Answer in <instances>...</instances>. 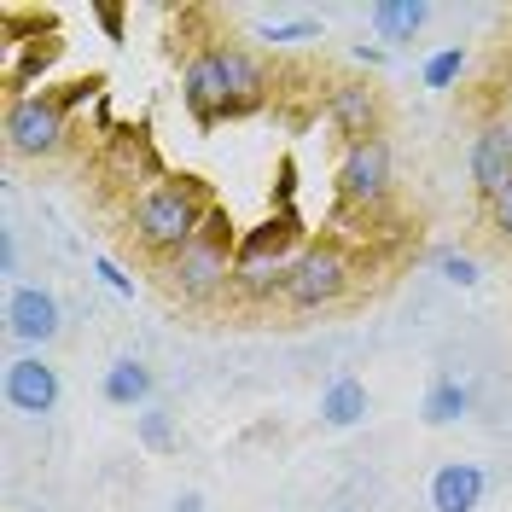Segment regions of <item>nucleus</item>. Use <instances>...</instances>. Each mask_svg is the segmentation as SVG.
<instances>
[{"instance_id": "nucleus-1", "label": "nucleus", "mask_w": 512, "mask_h": 512, "mask_svg": "<svg viewBox=\"0 0 512 512\" xmlns=\"http://www.w3.org/2000/svg\"><path fill=\"white\" fill-rule=\"evenodd\" d=\"M210 216H216V198H210V187L198 175H163V181L134 192V204H128V216H123V233L152 268H163L169 256L187 251L192 239L204 233Z\"/></svg>"}, {"instance_id": "nucleus-2", "label": "nucleus", "mask_w": 512, "mask_h": 512, "mask_svg": "<svg viewBox=\"0 0 512 512\" xmlns=\"http://www.w3.org/2000/svg\"><path fill=\"white\" fill-rule=\"evenodd\" d=\"M233 256H239V233H233V216L216 204L204 233L158 268L163 297L181 309H216L222 297H233Z\"/></svg>"}, {"instance_id": "nucleus-3", "label": "nucleus", "mask_w": 512, "mask_h": 512, "mask_svg": "<svg viewBox=\"0 0 512 512\" xmlns=\"http://www.w3.org/2000/svg\"><path fill=\"white\" fill-rule=\"evenodd\" d=\"M303 227L291 222V216H274V222H262L251 239H239V256H233V297L239 303H274V297H286L291 286V268H297V256H303Z\"/></svg>"}, {"instance_id": "nucleus-4", "label": "nucleus", "mask_w": 512, "mask_h": 512, "mask_svg": "<svg viewBox=\"0 0 512 512\" xmlns=\"http://www.w3.org/2000/svg\"><path fill=\"white\" fill-rule=\"evenodd\" d=\"M88 94V82L70 88H35V94L6 99V152L12 158H59L70 140V105Z\"/></svg>"}, {"instance_id": "nucleus-5", "label": "nucleus", "mask_w": 512, "mask_h": 512, "mask_svg": "<svg viewBox=\"0 0 512 512\" xmlns=\"http://www.w3.org/2000/svg\"><path fill=\"white\" fill-rule=\"evenodd\" d=\"M350 291H355V251L344 245V239L320 233V239L303 245L297 268H291L286 309H297V315H320V309H338Z\"/></svg>"}, {"instance_id": "nucleus-6", "label": "nucleus", "mask_w": 512, "mask_h": 512, "mask_svg": "<svg viewBox=\"0 0 512 512\" xmlns=\"http://www.w3.org/2000/svg\"><path fill=\"white\" fill-rule=\"evenodd\" d=\"M396 192V158H390V140H355L338 158V204L344 210H384Z\"/></svg>"}, {"instance_id": "nucleus-7", "label": "nucleus", "mask_w": 512, "mask_h": 512, "mask_svg": "<svg viewBox=\"0 0 512 512\" xmlns=\"http://www.w3.org/2000/svg\"><path fill=\"white\" fill-rule=\"evenodd\" d=\"M320 105H326V123L338 128V140H344V146L384 134V94L367 82V76H332Z\"/></svg>"}, {"instance_id": "nucleus-8", "label": "nucleus", "mask_w": 512, "mask_h": 512, "mask_svg": "<svg viewBox=\"0 0 512 512\" xmlns=\"http://www.w3.org/2000/svg\"><path fill=\"white\" fill-rule=\"evenodd\" d=\"M210 47H216V70H222L227 123H233V117H251V111H262V105H268V94H274V76H268L262 53L239 47V41H210Z\"/></svg>"}, {"instance_id": "nucleus-9", "label": "nucleus", "mask_w": 512, "mask_h": 512, "mask_svg": "<svg viewBox=\"0 0 512 512\" xmlns=\"http://www.w3.org/2000/svg\"><path fill=\"white\" fill-rule=\"evenodd\" d=\"M466 163H472V192L483 204H495L512 187V117H483Z\"/></svg>"}, {"instance_id": "nucleus-10", "label": "nucleus", "mask_w": 512, "mask_h": 512, "mask_svg": "<svg viewBox=\"0 0 512 512\" xmlns=\"http://www.w3.org/2000/svg\"><path fill=\"white\" fill-rule=\"evenodd\" d=\"M6 408L12 414H53L59 408V373L41 361V355H18L6 361Z\"/></svg>"}, {"instance_id": "nucleus-11", "label": "nucleus", "mask_w": 512, "mask_h": 512, "mask_svg": "<svg viewBox=\"0 0 512 512\" xmlns=\"http://www.w3.org/2000/svg\"><path fill=\"white\" fill-rule=\"evenodd\" d=\"M181 99H187L192 123L216 128L227 123V94H222V70H216V47H198L181 70Z\"/></svg>"}, {"instance_id": "nucleus-12", "label": "nucleus", "mask_w": 512, "mask_h": 512, "mask_svg": "<svg viewBox=\"0 0 512 512\" xmlns=\"http://www.w3.org/2000/svg\"><path fill=\"white\" fill-rule=\"evenodd\" d=\"M6 332L18 344H53L59 338V297L41 286H18L6 297Z\"/></svg>"}, {"instance_id": "nucleus-13", "label": "nucleus", "mask_w": 512, "mask_h": 512, "mask_svg": "<svg viewBox=\"0 0 512 512\" xmlns=\"http://www.w3.org/2000/svg\"><path fill=\"white\" fill-rule=\"evenodd\" d=\"M478 501H483V472L478 466H466V460L437 466V478H431V507L437 512H478Z\"/></svg>"}, {"instance_id": "nucleus-14", "label": "nucleus", "mask_w": 512, "mask_h": 512, "mask_svg": "<svg viewBox=\"0 0 512 512\" xmlns=\"http://www.w3.org/2000/svg\"><path fill=\"white\" fill-rule=\"evenodd\" d=\"M152 367L146 361H134V355H123V361H111L105 367V379H99V396L111 402V408H146L152 402Z\"/></svg>"}, {"instance_id": "nucleus-15", "label": "nucleus", "mask_w": 512, "mask_h": 512, "mask_svg": "<svg viewBox=\"0 0 512 512\" xmlns=\"http://www.w3.org/2000/svg\"><path fill=\"white\" fill-rule=\"evenodd\" d=\"M425 24H431V6H425V0H379V6H373V30H379V41H390V47L414 41Z\"/></svg>"}, {"instance_id": "nucleus-16", "label": "nucleus", "mask_w": 512, "mask_h": 512, "mask_svg": "<svg viewBox=\"0 0 512 512\" xmlns=\"http://www.w3.org/2000/svg\"><path fill=\"white\" fill-rule=\"evenodd\" d=\"M367 414V384L361 379H338V384H326V396H320V419L326 425H355V419Z\"/></svg>"}, {"instance_id": "nucleus-17", "label": "nucleus", "mask_w": 512, "mask_h": 512, "mask_svg": "<svg viewBox=\"0 0 512 512\" xmlns=\"http://www.w3.org/2000/svg\"><path fill=\"white\" fill-rule=\"evenodd\" d=\"M466 408H472V390L460 379H437L425 390V408H419V414H425V425H454Z\"/></svg>"}, {"instance_id": "nucleus-18", "label": "nucleus", "mask_w": 512, "mask_h": 512, "mask_svg": "<svg viewBox=\"0 0 512 512\" xmlns=\"http://www.w3.org/2000/svg\"><path fill=\"white\" fill-rule=\"evenodd\" d=\"M483 227H489V239L501 245V251H512V187L495 198V204H483Z\"/></svg>"}, {"instance_id": "nucleus-19", "label": "nucleus", "mask_w": 512, "mask_h": 512, "mask_svg": "<svg viewBox=\"0 0 512 512\" xmlns=\"http://www.w3.org/2000/svg\"><path fill=\"white\" fill-rule=\"evenodd\" d=\"M460 70H466V53H460V47H443L437 59L425 64V88H454Z\"/></svg>"}, {"instance_id": "nucleus-20", "label": "nucleus", "mask_w": 512, "mask_h": 512, "mask_svg": "<svg viewBox=\"0 0 512 512\" xmlns=\"http://www.w3.org/2000/svg\"><path fill=\"white\" fill-rule=\"evenodd\" d=\"M437 268H443V280H454V286H478V268H472V256L443 251V256H437Z\"/></svg>"}, {"instance_id": "nucleus-21", "label": "nucleus", "mask_w": 512, "mask_h": 512, "mask_svg": "<svg viewBox=\"0 0 512 512\" xmlns=\"http://www.w3.org/2000/svg\"><path fill=\"white\" fill-rule=\"evenodd\" d=\"M169 437H175L169 431V414H140V443L146 448H169Z\"/></svg>"}, {"instance_id": "nucleus-22", "label": "nucleus", "mask_w": 512, "mask_h": 512, "mask_svg": "<svg viewBox=\"0 0 512 512\" xmlns=\"http://www.w3.org/2000/svg\"><path fill=\"white\" fill-rule=\"evenodd\" d=\"M262 41H274V47H297V41H320V24H280V30H268Z\"/></svg>"}, {"instance_id": "nucleus-23", "label": "nucleus", "mask_w": 512, "mask_h": 512, "mask_svg": "<svg viewBox=\"0 0 512 512\" xmlns=\"http://www.w3.org/2000/svg\"><path fill=\"white\" fill-rule=\"evenodd\" d=\"M99 24H105L111 35H123V12H117V6H99Z\"/></svg>"}, {"instance_id": "nucleus-24", "label": "nucleus", "mask_w": 512, "mask_h": 512, "mask_svg": "<svg viewBox=\"0 0 512 512\" xmlns=\"http://www.w3.org/2000/svg\"><path fill=\"white\" fill-rule=\"evenodd\" d=\"M99 274H105V286H111V291H128V280L111 268V262H99Z\"/></svg>"}, {"instance_id": "nucleus-25", "label": "nucleus", "mask_w": 512, "mask_h": 512, "mask_svg": "<svg viewBox=\"0 0 512 512\" xmlns=\"http://www.w3.org/2000/svg\"><path fill=\"white\" fill-rule=\"evenodd\" d=\"M169 512H204V501H198V495H181V501H175Z\"/></svg>"}]
</instances>
